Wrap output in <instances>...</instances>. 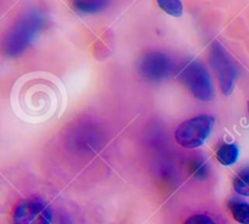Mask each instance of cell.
Returning <instances> with one entry per match:
<instances>
[{
    "label": "cell",
    "mask_w": 249,
    "mask_h": 224,
    "mask_svg": "<svg viewBox=\"0 0 249 224\" xmlns=\"http://www.w3.org/2000/svg\"><path fill=\"white\" fill-rule=\"evenodd\" d=\"M229 208L231 210L232 217L236 222L241 224H249V204L241 201L238 199H232L229 203Z\"/></svg>",
    "instance_id": "cell-9"
},
{
    "label": "cell",
    "mask_w": 249,
    "mask_h": 224,
    "mask_svg": "<svg viewBox=\"0 0 249 224\" xmlns=\"http://www.w3.org/2000/svg\"><path fill=\"white\" fill-rule=\"evenodd\" d=\"M211 64L215 72L216 78L220 84L221 91L224 95L230 96L235 89L236 82V67L232 60L229 56L228 51L218 41H214L211 46V55H209Z\"/></svg>",
    "instance_id": "cell-4"
},
{
    "label": "cell",
    "mask_w": 249,
    "mask_h": 224,
    "mask_svg": "<svg viewBox=\"0 0 249 224\" xmlns=\"http://www.w3.org/2000/svg\"><path fill=\"white\" fill-rule=\"evenodd\" d=\"M157 4L165 14L173 17H181L184 14L181 0H157Z\"/></svg>",
    "instance_id": "cell-11"
},
{
    "label": "cell",
    "mask_w": 249,
    "mask_h": 224,
    "mask_svg": "<svg viewBox=\"0 0 249 224\" xmlns=\"http://www.w3.org/2000/svg\"><path fill=\"white\" fill-rule=\"evenodd\" d=\"M179 78L189 91L199 101L209 102L215 96L211 75L202 63L197 61L187 63L180 72Z\"/></svg>",
    "instance_id": "cell-3"
},
{
    "label": "cell",
    "mask_w": 249,
    "mask_h": 224,
    "mask_svg": "<svg viewBox=\"0 0 249 224\" xmlns=\"http://www.w3.org/2000/svg\"><path fill=\"white\" fill-rule=\"evenodd\" d=\"M138 69L145 80L158 82L169 77L173 70V61L167 53L153 51L142 56L139 62Z\"/></svg>",
    "instance_id": "cell-5"
},
{
    "label": "cell",
    "mask_w": 249,
    "mask_h": 224,
    "mask_svg": "<svg viewBox=\"0 0 249 224\" xmlns=\"http://www.w3.org/2000/svg\"><path fill=\"white\" fill-rule=\"evenodd\" d=\"M215 124V119L211 115H198L184 121L175 131V140L186 149H196L201 147Z\"/></svg>",
    "instance_id": "cell-2"
},
{
    "label": "cell",
    "mask_w": 249,
    "mask_h": 224,
    "mask_svg": "<svg viewBox=\"0 0 249 224\" xmlns=\"http://www.w3.org/2000/svg\"><path fill=\"white\" fill-rule=\"evenodd\" d=\"M109 0H71L73 10L82 15H94L108 6Z\"/></svg>",
    "instance_id": "cell-7"
},
{
    "label": "cell",
    "mask_w": 249,
    "mask_h": 224,
    "mask_svg": "<svg viewBox=\"0 0 249 224\" xmlns=\"http://www.w3.org/2000/svg\"><path fill=\"white\" fill-rule=\"evenodd\" d=\"M46 24V17L40 10L26 12L11 27L4 40V51L10 57L23 53Z\"/></svg>",
    "instance_id": "cell-1"
},
{
    "label": "cell",
    "mask_w": 249,
    "mask_h": 224,
    "mask_svg": "<svg viewBox=\"0 0 249 224\" xmlns=\"http://www.w3.org/2000/svg\"><path fill=\"white\" fill-rule=\"evenodd\" d=\"M50 208L39 199H28L16 206L14 224H51Z\"/></svg>",
    "instance_id": "cell-6"
},
{
    "label": "cell",
    "mask_w": 249,
    "mask_h": 224,
    "mask_svg": "<svg viewBox=\"0 0 249 224\" xmlns=\"http://www.w3.org/2000/svg\"><path fill=\"white\" fill-rule=\"evenodd\" d=\"M233 189L242 196H249V169H243L233 178Z\"/></svg>",
    "instance_id": "cell-10"
},
{
    "label": "cell",
    "mask_w": 249,
    "mask_h": 224,
    "mask_svg": "<svg viewBox=\"0 0 249 224\" xmlns=\"http://www.w3.org/2000/svg\"><path fill=\"white\" fill-rule=\"evenodd\" d=\"M240 155V150L235 143H224L216 152V159L224 166H231L236 164Z\"/></svg>",
    "instance_id": "cell-8"
},
{
    "label": "cell",
    "mask_w": 249,
    "mask_h": 224,
    "mask_svg": "<svg viewBox=\"0 0 249 224\" xmlns=\"http://www.w3.org/2000/svg\"><path fill=\"white\" fill-rule=\"evenodd\" d=\"M185 224H216L212 220L209 216L207 215H196L190 217L189 220L185 222Z\"/></svg>",
    "instance_id": "cell-12"
}]
</instances>
